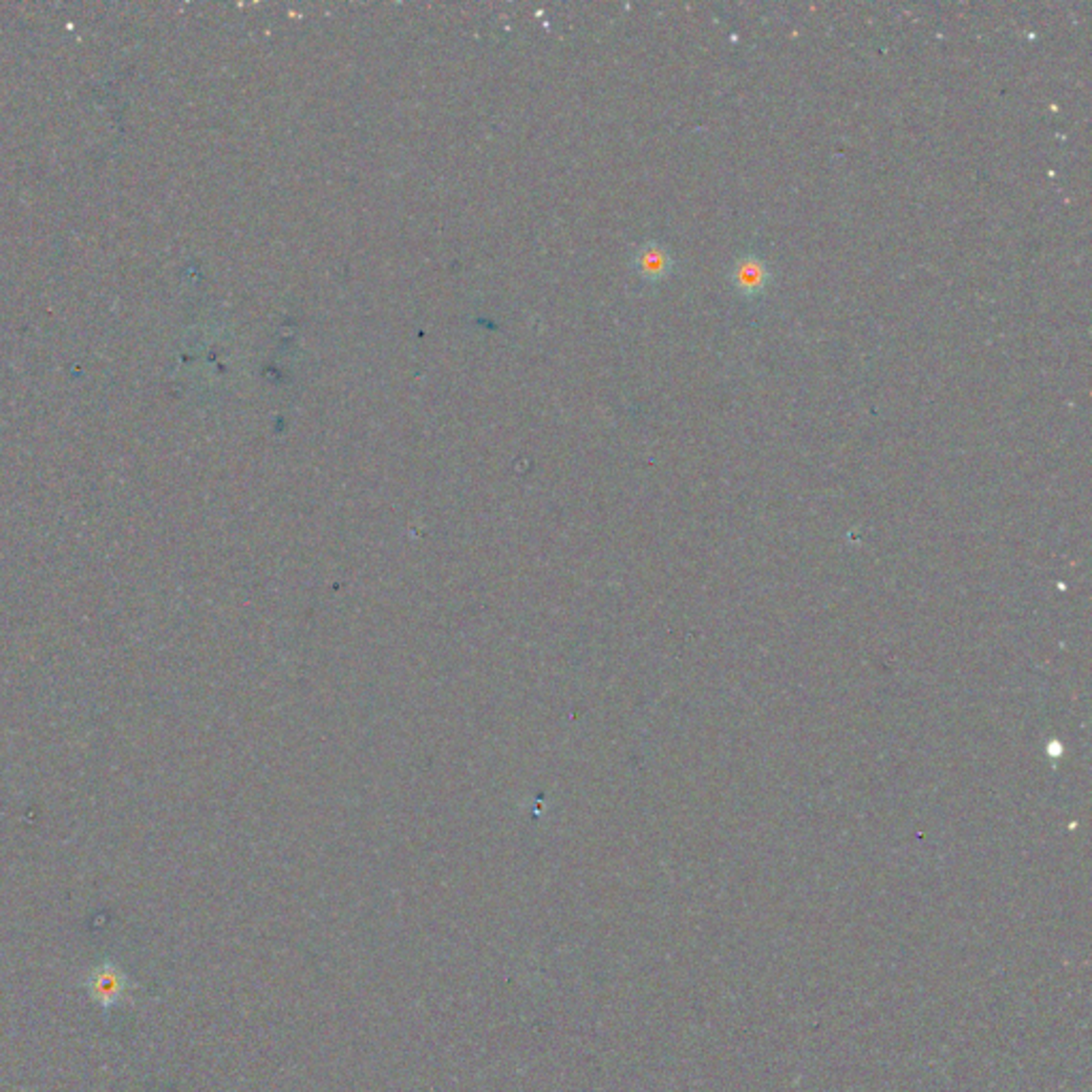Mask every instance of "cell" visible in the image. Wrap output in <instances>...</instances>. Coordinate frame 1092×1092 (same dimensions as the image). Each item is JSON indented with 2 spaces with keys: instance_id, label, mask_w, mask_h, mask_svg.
<instances>
[{
  "instance_id": "obj_1",
  "label": "cell",
  "mask_w": 1092,
  "mask_h": 1092,
  "mask_svg": "<svg viewBox=\"0 0 1092 1092\" xmlns=\"http://www.w3.org/2000/svg\"><path fill=\"white\" fill-rule=\"evenodd\" d=\"M770 268L768 263L758 254H742L734 261L730 269V282L737 295L742 299L754 301L761 297L770 284Z\"/></svg>"
},
{
  "instance_id": "obj_2",
  "label": "cell",
  "mask_w": 1092,
  "mask_h": 1092,
  "mask_svg": "<svg viewBox=\"0 0 1092 1092\" xmlns=\"http://www.w3.org/2000/svg\"><path fill=\"white\" fill-rule=\"evenodd\" d=\"M636 271L647 282H659L673 271V256L662 244H645L636 254Z\"/></svg>"
}]
</instances>
